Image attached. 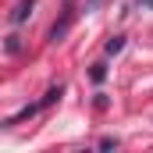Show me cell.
<instances>
[{"label": "cell", "instance_id": "obj_4", "mask_svg": "<svg viewBox=\"0 0 153 153\" xmlns=\"http://www.w3.org/2000/svg\"><path fill=\"white\" fill-rule=\"evenodd\" d=\"M103 50H107L111 57H114V53H121V50H125V36H111V39H107V46H103Z\"/></svg>", "mask_w": 153, "mask_h": 153}, {"label": "cell", "instance_id": "obj_6", "mask_svg": "<svg viewBox=\"0 0 153 153\" xmlns=\"http://www.w3.org/2000/svg\"><path fill=\"white\" fill-rule=\"evenodd\" d=\"M114 146H117L114 135H103V139H100V150H114Z\"/></svg>", "mask_w": 153, "mask_h": 153}, {"label": "cell", "instance_id": "obj_7", "mask_svg": "<svg viewBox=\"0 0 153 153\" xmlns=\"http://www.w3.org/2000/svg\"><path fill=\"white\" fill-rule=\"evenodd\" d=\"M22 50V43H18V36H7V53H18Z\"/></svg>", "mask_w": 153, "mask_h": 153}, {"label": "cell", "instance_id": "obj_1", "mask_svg": "<svg viewBox=\"0 0 153 153\" xmlns=\"http://www.w3.org/2000/svg\"><path fill=\"white\" fill-rule=\"evenodd\" d=\"M75 25V7H64V14L50 25V43H61V39L68 36V29Z\"/></svg>", "mask_w": 153, "mask_h": 153}, {"label": "cell", "instance_id": "obj_9", "mask_svg": "<svg viewBox=\"0 0 153 153\" xmlns=\"http://www.w3.org/2000/svg\"><path fill=\"white\" fill-rule=\"evenodd\" d=\"M96 4H100V0H85V7H96Z\"/></svg>", "mask_w": 153, "mask_h": 153}, {"label": "cell", "instance_id": "obj_3", "mask_svg": "<svg viewBox=\"0 0 153 153\" xmlns=\"http://www.w3.org/2000/svg\"><path fill=\"white\" fill-rule=\"evenodd\" d=\"M39 111H43V103H39V100H36V103H25L18 114H11L4 125H22V121H29V117H32V114H39Z\"/></svg>", "mask_w": 153, "mask_h": 153}, {"label": "cell", "instance_id": "obj_8", "mask_svg": "<svg viewBox=\"0 0 153 153\" xmlns=\"http://www.w3.org/2000/svg\"><path fill=\"white\" fill-rule=\"evenodd\" d=\"M139 4H143V7H150V11H153V0H139Z\"/></svg>", "mask_w": 153, "mask_h": 153}, {"label": "cell", "instance_id": "obj_2", "mask_svg": "<svg viewBox=\"0 0 153 153\" xmlns=\"http://www.w3.org/2000/svg\"><path fill=\"white\" fill-rule=\"evenodd\" d=\"M36 4H39V0H18V4H14V11H11V25H22V22L32 14V7H36Z\"/></svg>", "mask_w": 153, "mask_h": 153}, {"label": "cell", "instance_id": "obj_5", "mask_svg": "<svg viewBox=\"0 0 153 153\" xmlns=\"http://www.w3.org/2000/svg\"><path fill=\"white\" fill-rule=\"evenodd\" d=\"M89 78H93V82L100 85V82L107 78V64H103V61H100V64H93V68H89Z\"/></svg>", "mask_w": 153, "mask_h": 153}]
</instances>
